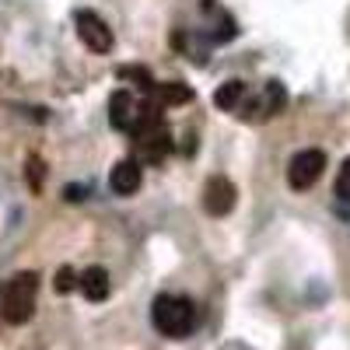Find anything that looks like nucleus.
Segmentation results:
<instances>
[{"label":"nucleus","mask_w":350,"mask_h":350,"mask_svg":"<svg viewBox=\"0 0 350 350\" xmlns=\"http://www.w3.org/2000/svg\"><path fill=\"white\" fill-rule=\"evenodd\" d=\"M151 323L161 336L183 340L196 326V305L183 295H158L154 305H151Z\"/></svg>","instance_id":"obj_1"},{"label":"nucleus","mask_w":350,"mask_h":350,"mask_svg":"<svg viewBox=\"0 0 350 350\" xmlns=\"http://www.w3.org/2000/svg\"><path fill=\"white\" fill-rule=\"evenodd\" d=\"M36 291H39V277L32 270H21L18 277H11V284L4 291V305H0V312H4V319L11 326H25L28 319H32Z\"/></svg>","instance_id":"obj_2"},{"label":"nucleus","mask_w":350,"mask_h":350,"mask_svg":"<svg viewBox=\"0 0 350 350\" xmlns=\"http://www.w3.org/2000/svg\"><path fill=\"white\" fill-rule=\"evenodd\" d=\"M323 172H326V154L315 151V148H308V151H298L295 158H291V165H287V183H291V189H312Z\"/></svg>","instance_id":"obj_3"},{"label":"nucleus","mask_w":350,"mask_h":350,"mask_svg":"<svg viewBox=\"0 0 350 350\" xmlns=\"http://www.w3.org/2000/svg\"><path fill=\"white\" fill-rule=\"evenodd\" d=\"M235 186H231L228 175H211L207 186H203V211L211 217H228L235 211Z\"/></svg>","instance_id":"obj_4"},{"label":"nucleus","mask_w":350,"mask_h":350,"mask_svg":"<svg viewBox=\"0 0 350 350\" xmlns=\"http://www.w3.org/2000/svg\"><path fill=\"white\" fill-rule=\"evenodd\" d=\"M74 25H77L81 42L92 49V53H109V49H112V28H109L95 11H77V14H74Z\"/></svg>","instance_id":"obj_5"},{"label":"nucleus","mask_w":350,"mask_h":350,"mask_svg":"<svg viewBox=\"0 0 350 350\" xmlns=\"http://www.w3.org/2000/svg\"><path fill=\"white\" fill-rule=\"evenodd\" d=\"M130 133L137 137V144H140V151L148 154V161H161L172 148V137H168L165 123H144V126H133Z\"/></svg>","instance_id":"obj_6"},{"label":"nucleus","mask_w":350,"mask_h":350,"mask_svg":"<svg viewBox=\"0 0 350 350\" xmlns=\"http://www.w3.org/2000/svg\"><path fill=\"white\" fill-rule=\"evenodd\" d=\"M140 183H144V168L133 158L116 161L112 172H109V186H112V193H120V196H133L140 189Z\"/></svg>","instance_id":"obj_7"},{"label":"nucleus","mask_w":350,"mask_h":350,"mask_svg":"<svg viewBox=\"0 0 350 350\" xmlns=\"http://www.w3.org/2000/svg\"><path fill=\"white\" fill-rule=\"evenodd\" d=\"M109 123H112V130H133L137 105H133L130 92H112V98H109Z\"/></svg>","instance_id":"obj_8"},{"label":"nucleus","mask_w":350,"mask_h":350,"mask_svg":"<svg viewBox=\"0 0 350 350\" xmlns=\"http://www.w3.org/2000/svg\"><path fill=\"white\" fill-rule=\"evenodd\" d=\"M77 287L84 291L88 301H105L109 298V270L105 267H88L77 280Z\"/></svg>","instance_id":"obj_9"},{"label":"nucleus","mask_w":350,"mask_h":350,"mask_svg":"<svg viewBox=\"0 0 350 350\" xmlns=\"http://www.w3.org/2000/svg\"><path fill=\"white\" fill-rule=\"evenodd\" d=\"M154 98L161 105H186L193 102V88L183 81H165V84H154Z\"/></svg>","instance_id":"obj_10"},{"label":"nucleus","mask_w":350,"mask_h":350,"mask_svg":"<svg viewBox=\"0 0 350 350\" xmlns=\"http://www.w3.org/2000/svg\"><path fill=\"white\" fill-rule=\"evenodd\" d=\"M242 95H245V84L242 81H224L217 92H214V105L224 109V112H231V109L242 102Z\"/></svg>","instance_id":"obj_11"},{"label":"nucleus","mask_w":350,"mask_h":350,"mask_svg":"<svg viewBox=\"0 0 350 350\" xmlns=\"http://www.w3.org/2000/svg\"><path fill=\"white\" fill-rule=\"evenodd\" d=\"M116 77H123V81H137L144 92H154V81L151 74L144 70V67H116Z\"/></svg>","instance_id":"obj_12"},{"label":"nucleus","mask_w":350,"mask_h":350,"mask_svg":"<svg viewBox=\"0 0 350 350\" xmlns=\"http://www.w3.org/2000/svg\"><path fill=\"white\" fill-rule=\"evenodd\" d=\"M77 273L70 270V267H60V270H56V277H53V287H56V295H70V291L77 287Z\"/></svg>","instance_id":"obj_13"},{"label":"nucleus","mask_w":350,"mask_h":350,"mask_svg":"<svg viewBox=\"0 0 350 350\" xmlns=\"http://www.w3.org/2000/svg\"><path fill=\"white\" fill-rule=\"evenodd\" d=\"M42 175H46L42 158H28V165H25V179H28V186H32L36 193L42 189Z\"/></svg>","instance_id":"obj_14"},{"label":"nucleus","mask_w":350,"mask_h":350,"mask_svg":"<svg viewBox=\"0 0 350 350\" xmlns=\"http://www.w3.org/2000/svg\"><path fill=\"white\" fill-rule=\"evenodd\" d=\"M267 95H270V116H277V112L287 105V92H284V84H280V81H270V84H267Z\"/></svg>","instance_id":"obj_15"},{"label":"nucleus","mask_w":350,"mask_h":350,"mask_svg":"<svg viewBox=\"0 0 350 350\" xmlns=\"http://www.w3.org/2000/svg\"><path fill=\"white\" fill-rule=\"evenodd\" d=\"M336 196L343 203H350V158L340 165V175H336Z\"/></svg>","instance_id":"obj_16"},{"label":"nucleus","mask_w":350,"mask_h":350,"mask_svg":"<svg viewBox=\"0 0 350 350\" xmlns=\"http://www.w3.org/2000/svg\"><path fill=\"white\" fill-rule=\"evenodd\" d=\"M88 193H92L88 186H77V183H74V186H67V189H64V200H70V203H81Z\"/></svg>","instance_id":"obj_17"}]
</instances>
